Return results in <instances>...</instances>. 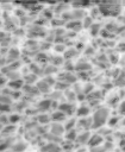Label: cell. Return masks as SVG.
I'll return each instance as SVG.
<instances>
[]
</instances>
